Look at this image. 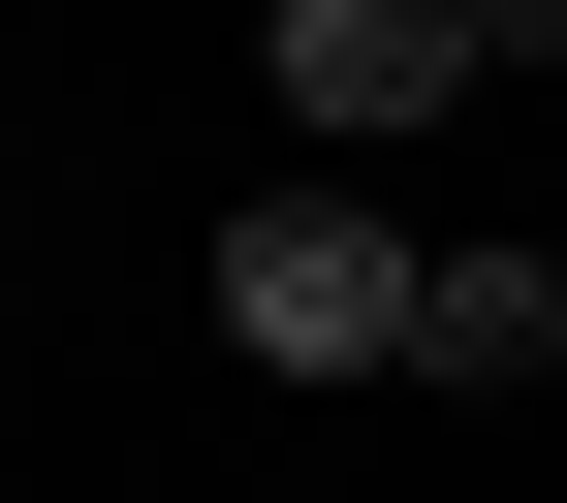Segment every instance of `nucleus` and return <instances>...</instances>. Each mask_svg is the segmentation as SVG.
I'll list each match as a JSON object with an SVG mask.
<instances>
[{"mask_svg":"<svg viewBox=\"0 0 567 503\" xmlns=\"http://www.w3.org/2000/svg\"><path fill=\"white\" fill-rule=\"evenodd\" d=\"M410 315H442V252H410L379 189H252L221 221V346L252 378H410Z\"/></svg>","mask_w":567,"mask_h":503,"instance_id":"obj_1","label":"nucleus"},{"mask_svg":"<svg viewBox=\"0 0 567 503\" xmlns=\"http://www.w3.org/2000/svg\"><path fill=\"white\" fill-rule=\"evenodd\" d=\"M252 63H284V95L347 126V158H379V126H442V95H473L505 32H473V0H252Z\"/></svg>","mask_w":567,"mask_h":503,"instance_id":"obj_2","label":"nucleus"},{"mask_svg":"<svg viewBox=\"0 0 567 503\" xmlns=\"http://www.w3.org/2000/svg\"><path fill=\"white\" fill-rule=\"evenodd\" d=\"M410 378H442V409H536V378H567V252H442Z\"/></svg>","mask_w":567,"mask_h":503,"instance_id":"obj_3","label":"nucleus"},{"mask_svg":"<svg viewBox=\"0 0 567 503\" xmlns=\"http://www.w3.org/2000/svg\"><path fill=\"white\" fill-rule=\"evenodd\" d=\"M473 32H567V0H473Z\"/></svg>","mask_w":567,"mask_h":503,"instance_id":"obj_4","label":"nucleus"}]
</instances>
